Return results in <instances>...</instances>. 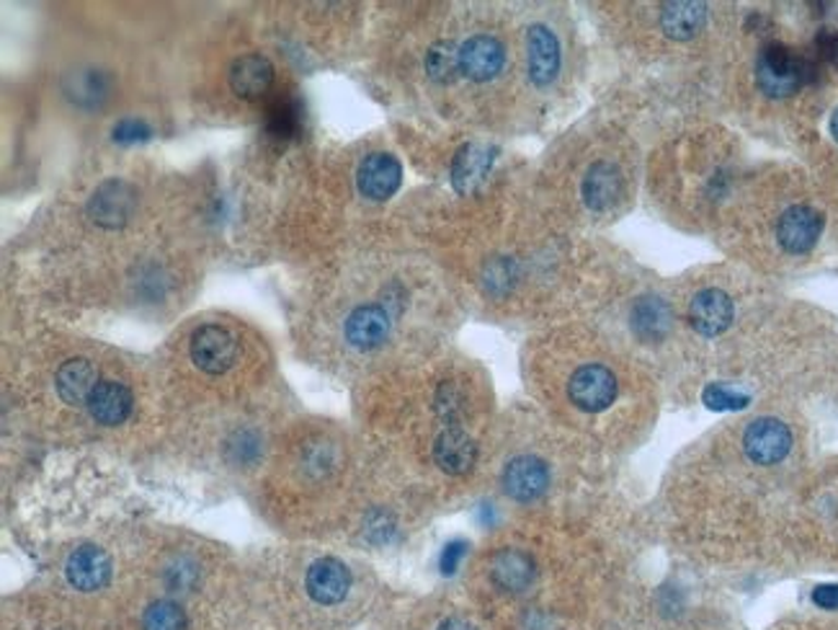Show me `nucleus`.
Returning <instances> with one entry per match:
<instances>
[{
	"mask_svg": "<svg viewBox=\"0 0 838 630\" xmlns=\"http://www.w3.org/2000/svg\"><path fill=\"white\" fill-rule=\"evenodd\" d=\"M351 590V571L338 558H321L308 571V594L318 605H338Z\"/></svg>",
	"mask_w": 838,
	"mask_h": 630,
	"instance_id": "f8f14e48",
	"label": "nucleus"
},
{
	"mask_svg": "<svg viewBox=\"0 0 838 630\" xmlns=\"http://www.w3.org/2000/svg\"><path fill=\"white\" fill-rule=\"evenodd\" d=\"M493 151L486 145H465L452 163V183L459 194H470L486 181V176L493 166Z\"/></svg>",
	"mask_w": 838,
	"mask_h": 630,
	"instance_id": "6ab92c4d",
	"label": "nucleus"
},
{
	"mask_svg": "<svg viewBox=\"0 0 838 630\" xmlns=\"http://www.w3.org/2000/svg\"><path fill=\"white\" fill-rule=\"evenodd\" d=\"M707 21V5L692 3V0H681V3H666L660 11V26H663L666 37L686 41L697 37Z\"/></svg>",
	"mask_w": 838,
	"mask_h": 630,
	"instance_id": "412c9836",
	"label": "nucleus"
},
{
	"mask_svg": "<svg viewBox=\"0 0 838 630\" xmlns=\"http://www.w3.org/2000/svg\"><path fill=\"white\" fill-rule=\"evenodd\" d=\"M274 86V66L264 55H243L230 66L232 94L248 102L264 98Z\"/></svg>",
	"mask_w": 838,
	"mask_h": 630,
	"instance_id": "ddd939ff",
	"label": "nucleus"
},
{
	"mask_svg": "<svg viewBox=\"0 0 838 630\" xmlns=\"http://www.w3.org/2000/svg\"><path fill=\"white\" fill-rule=\"evenodd\" d=\"M620 385H616L614 372L603 365H584L573 372L567 382V395L586 414H599L612 406Z\"/></svg>",
	"mask_w": 838,
	"mask_h": 630,
	"instance_id": "7ed1b4c3",
	"label": "nucleus"
},
{
	"mask_svg": "<svg viewBox=\"0 0 838 630\" xmlns=\"http://www.w3.org/2000/svg\"><path fill=\"white\" fill-rule=\"evenodd\" d=\"M689 321L702 336H720L733 323V300L722 289H702L689 306Z\"/></svg>",
	"mask_w": 838,
	"mask_h": 630,
	"instance_id": "9b49d317",
	"label": "nucleus"
},
{
	"mask_svg": "<svg viewBox=\"0 0 838 630\" xmlns=\"http://www.w3.org/2000/svg\"><path fill=\"white\" fill-rule=\"evenodd\" d=\"M743 450L756 465H777L790 455L792 431L785 421L771 419V416H766V419H756L749 429H745Z\"/></svg>",
	"mask_w": 838,
	"mask_h": 630,
	"instance_id": "39448f33",
	"label": "nucleus"
},
{
	"mask_svg": "<svg viewBox=\"0 0 838 630\" xmlns=\"http://www.w3.org/2000/svg\"><path fill=\"white\" fill-rule=\"evenodd\" d=\"M506 66V49L490 34H475L459 47V68L470 81H493Z\"/></svg>",
	"mask_w": 838,
	"mask_h": 630,
	"instance_id": "423d86ee",
	"label": "nucleus"
},
{
	"mask_svg": "<svg viewBox=\"0 0 838 630\" xmlns=\"http://www.w3.org/2000/svg\"><path fill=\"white\" fill-rule=\"evenodd\" d=\"M550 486V471L539 457L522 455L514 457L503 471V491L516 501H535L542 497Z\"/></svg>",
	"mask_w": 838,
	"mask_h": 630,
	"instance_id": "1a4fd4ad",
	"label": "nucleus"
},
{
	"mask_svg": "<svg viewBox=\"0 0 838 630\" xmlns=\"http://www.w3.org/2000/svg\"><path fill=\"white\" fill-rule=\"evenodd\" d=\"M62 88H65L73 104L83 106V109H96V106H101L109 98L111 78L104 70H73V73L65 75Z\"/></svg>",
	"mask_w": 838,
	"mask_h": 630,
	"instance_id": "4be33fe9",
	"label": "nucleus"
},
{
	"mask_svg": "<svg viewBox=\"0 0 838 630\" xmlns=\"http://www.w3.org/2000/svg\"><path fill=\"white\" fill-rule=\"evenodd\" d=\"M823 233V215L818 210L807 207V204H794L779 217L777 238L785 251L790 253H807L818 243Z\"/></svg>",
	"mask_w": 838,
	"mask_h": 630,
	"instance_id": "6e6552de",
	"label": "nucleus"
},
{
	"mask_svg": "<svg viewBox=\"0 0 838 630\" xmlns=\"http://www.w3.org/2000/svg\"><path fill=\"white\" fill-rule=\"evenodd\" d=\"M433 460L450 476H465L467 471H472L475 460H478V444L459 427H446L436 437V444H433Z\"/></svg>",
	"mask_w": 838,
	"mask_h": 630,
	"instance_id": "2eb2a0df",
	"label": "nucleus"
},
{
	"mask_svg": "<svg viewBox=\"0 0 838 630\" xmlns=\"http://www.w3.org/2000/svg\"><path fill=\"white\" fill-rule=\"evenodd\" d=\"M65 576L77 592L104 590L111 576L109 556L101 548H96V545H81L68 558Z\"/></svg>",
	"mask_w": 838,
	"mask_h": 630,
	"instance_id": "9d476101",
	"label": "nucleus"
},
{
	"mask_svg": "<svg viewBox=\"0 0 838 630\" xmlns=\"http://www.w3.org/2000/svg\"><path fill=\"white\" fill-rule=\"evenodd\" d=\"M403 168L395 155L369 153L357 171V187L367 200L385 202L400 189Z\"/></svg>",
	"mask_w": 838,
	"mask_h": 630,
	"instance_id": "0eeeda50",
	"label": "nucleus"
},
{
	"mask_svg": "<svg viewBox=\"0 0 838 630\" xmlns=\"http://www.w3.org/2000/svg\"><path fill=\"white\" fill-rule=\"evenodd\" d=\"M702 399H705L707 406L715 408V411H738V408L749 406V395L730 391V388H726V385L705 388V395H702Z\"/></svg>",
	"mask_w": 838,
	"mask_h": 630,
	"instance_id": "c85d7f7f",
	"label": "nucleus"
},
{
	"mask_svg": "<svg viewBox=\"0 0 838 630\" xmlns=\"http://www.w3.org/2000/svg\"><path fill=\"white\" fill-rule=\"evenodd\" d=\"M238 338L225 325L207 323L199 325L191 336V359L202 372L223 375L238 362Z\"/></svg>",
	"mask_w": 838,
	"mask_h": 630,
	"instance_id": "f03ea898",
	"label": "nucleus"
},
{
	"mask_svg": "<svg viewBox=\"0 0 838 630\" xmlns=\"http://www.w3.org/2000/svg\"><path fill=\"white\" fill-rule=\"evenodd\" d=\"M527 60L529 78L535 86H550L560 70V45L547 26L537 24L527 32Z\"/></svg>",
	"mask_w": 838,
	"mask_h": 630,
	"instance_id": "4468645a",
	"label": "nucleus"
},
{
	"mask_svg": "<svg viewBox=\"0 0 838 630\" xmlns=\"http://www.w3.org/2000/svg\"><path fill=\"white\" fill-rule=\"evenodd\" d=\"M55 385L60 399L70 403V406L88 403L91 393H94V388L98 385L94 365H91L88 359H68V362L57 370Z\"/></svg>",
	"mask_w": 838,
	"mask_h": 630,
	"instance_id": "aec40b11",
	"label": "nucleus"
},
{
	"mask_svg": "<svg viewBox=\"0 0 838 630\" xmlns=\"http://www.w3.org/2000/svg\"><path fill=\"white\" fill-rule=\"evenodd\" d=\"M807 68L805 60L798 58L792 49L785 45H766L756 66L758 86L766 96L785 98L798 94V88L805 83Z\"/></svg>",
	"mask_w": 838,
	"mask_h": 630,
	"instance_id": "f257e3e1",
	"label": "nucleus"
},
{
	"mask_svg": "<svg viewBox=\"0 0 838 630\" xmlns=\"http://www.w3.org/2000/svg\"><path fill=\"white\" fill-rule=\"evenodd\" d=\"M390 334V316L380 306H361L346 321V338L354 349H378Z\"/></svg>",
	"mask_w": 838,
	"mask_h": 630,
	"instance_id": "f3484780",
	"label": "nucleus"
},
{
	"mask_svg": "<svg viewBox=\"0 0 838 630\" xmlns=\"http://www.w3.org/2000/svg\"><path fill=\"white\" fill-rule=\"evenodd\" d=\"M266 130L272 138L287 140L300 130V104L295 98H274L266 109Z\"/></svg>",
	"mask_w": 838,
	"mask_h": 630,
	"instance_id": "393cba45",
	"label": "nucleus"
},
{
	"mask_svg": "<svg viewBox=\"0 0 838 630\" xmlns=\"http://www.w3.org/2000/svg\"><path fill=\"white\" fill-rule=\"evenodd\" d=\"M151 134V127L142 122V119H122V122L113 127V140L124 145L140 143V140H147Z\"/></svg>",
	"mask_w": 838,
	"mask_h": 630,
	"instance_id": "c756f323",
	"label": "nucleus"
},
{
	"mask_svg": "<svg viewBox=\"0 0 838 630\" xmlns=\"http://www.w3.org/2000/svg\"><path fill=\"white\" fill-rule=\"evenodd\" d=\"M830 134H834V140L838 143V109L834 111V117H830Z\"/></svg>",
	"mask_w": 838,
	"mask_h": 630,
	"instance_id": "72a5a7b5",
	"label": "nucleus"
},
{
	"mask_svg": "<svg viewBox=\"0 0 838 630\" xmlns=\"http://www.w3.org/2000/svg\"><path fill=\"white\" fill-rule=\"evenodd\" d=\"M436 411L439 416H444L450 421V427H457L462 411H465V395L454 382H444L436 391Z\"/></svg>",
	"mask_w": 838,
	"mask_h": 630,
	"instance_id": "cd10ccee",
	"label": "nucleus"
},
{
	"mask_svg": "<svg viewBox=\"0 0 838 630\" xmlns=\"http://www.w3.org/2000/svg\"><path fill=\"white\" fill-rule=\"evenodd\" d=\"M145 630H187V613L176 602L158 599L142 615Z\"/></svg>",
	"mask_w": 838,
	"mask_h": 630,
	"instance_id": "bb28decb",
	"label": "nucleus"
},
{
	"mask_svg": "<svg viewBox=\"0 0 838 630\" xmlns=\"http://www.w3.org/2000/svg\"><path fill=\"white\" fill-rule=\"evenodd\" d=\"M671 308L666 306L660 297H643L635 308H632V329L645 342H656L663 338L671 329Z\"/></svg>",
	"mask_w": 838,
	"mask_h": 630,
	"instance_id": "b1692460",
	"label": "nucleus"
},
{
	"mask_svg": "<svg viewBox=\"0 0 838 630\" xmlns=\"http://www.w3.org/2000/svg\"><path fill=\"white\" fill-rule=\"evenodd\" d=\"M439 630H475V628L470 626V622H465L459 618H450V620H444L442 626H439Z\"/></svg>",
	"mask_w": 838,
	"mask_h": 630,
	"instance_id": "473e14b6",
	"label": "nucleus"
},
{
	"mask_svg": "<svg viewBox=\"0 0 838 630\" xmlns=\"http://www.w3.org/2000/svg\"><path fill=\"white\" fill-rule=\"evenodd\" d=\"M426 73H429L436 83H452L454 78H457V73H462L459 47L446 39L431 45L429 52H426Z\"/></svg>",
	"mask_w": 838,
	"mask_h": 630,
	"instance_id": "a878e982",
	"label": "nucleus"
},
{
	"mask_svg": "<svg viewBox=\"0 0 838 630\" xmlns=\"http://www.w3.org/2000/svg\"><path fill=\"white\" fill-rule=\"evenodd\" d=\"M813 602L823 610H838V584H823L813 592Z\"/></svg>",
	"mask_w": 838,
	"mask_h": 630,
	"instance_id": "2f4dec72",
	"label": "nucleus"
},
{
	"mask_svg": "<svg viewBox=\"0 0 838 630\" xmlns=\"http://www.w3.org/2000/svg\"><path fill=\"white\" fill-rule=\"evenodd\" d=\"M91 411V416L104 427H117V424H124L132 414V393L130 388L122 385L117 380H98V385L91 393L88 403H85Z\"/></svg>",
	"mask_w": 838,
	"mask_h": 630,
	"instance_id": "dca6fc26",
	"label": "nucleus"
},
{
	"mask_svg": "<svg viewBox=\"0 0 838 630\" xmlns=\"http://www.w3.org/2000/svg\"><path fill=\"white\" fill-rule=\"evenodd\" d=\"M620 194H622L620 168L607 161L594 163L584 179V202L588 207L594 212L609 210L612 204H616V200H620Z\"/></svg>",
	"mask_w": 838,
	"mask_h": 630,
	"instance_id": "a211bd4d",
	"label": "nucleus"
},
{
	"mask_svg": "<svg viewBox=\"0 0 838 630\" xmlns=\"http://www.w3.org/2000/svg\"><path fill=\"white\" fill-rule=\"evenodd\" d=\"M465 556H467V543L465 540L450 543L444 548V554H442V571L444 573H454V571L459 569L462 558H465Z\"/></svg>",
	"mask_w": 838,
	"mask_h": 630,
	"instance_id": "7c9ffc66",
	"label": "nucleus"
},
{
	"mask_svg": "<svg viewBox=\"0 0 838 630\" xmlns=\"http://www.w3.org/2000/svg\"><path fill=\"white\" fill-rule=\"evenodd\" d=\"M493 582L506 592H524L535 582V561L524 550H501L493 558Z\"/></svg>",
	"mask_w": 838,
	"mask_h": 630,
	"instance_id": "5701e85b",
	"label": "nucleus"
},
{
	"mask_svg": "<svg viewBox=\"0 0 838 630\" xmlns=\"http://www.w3.org/2000/svg\"><path fill=\"white\" fill-rule=\"evenodd\" d=\"M137 207V191L124 179H109L94 191L88 200L91 221L101 228H122Z\"/></svg>",
	"mask_w": 838,
	"mask_h": 630,
	"instance_id": "20e7f679",
	"label": "nucleus"
}]
</instances>
